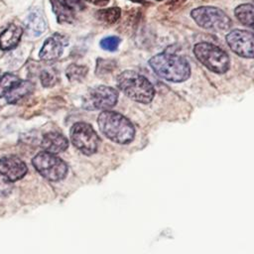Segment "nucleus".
<instances>
[{
  "label": "nucleus",
  "mask_w": 254,
  "mask_h": 254,
  "mask_svg": "<svg viewBox=\"0 0 254 254\" xmlns=\"http://www.w3.org/2000/svg\"><path fill=\"white\" fill-rule=\"evenodd\" d=\"M152 69L162 78L171 82H183L190 75V65L182 56L164 52L149 60Z\"/></svg>",
  "instance_id": "1"
},
{
  "label": "nucleus",
  "mask_w": 254,
  "mask_h": 254,
  "mask_svg": "<svg viewBox=\"0 0 254 254\" xmlns=\"http://www.w3.org/2000/svg\"><path fill=\"white\" fill-rule=\"evenodd\" d=\"M88 67L86 65H81L77 64H70L65 69V75L67 79L71 82L81 81L87 74Z\"/></svg>",
  "instance_id": "19"
},
{
  "label": "nucleus",
  "mask_w": 254,
  "mask_h": 254,
  "mask_svg": "<svg viewBox=\"0 0 254 254\" xmlns=\"http://www.w3.org/2000/svg\"><path fill=\"white\" fill-rule=\"evenodd\" d=\"M230 50L244 59H254V34L250 31L234 29L225 37Z\"/></svg>",
  "instance_id": "9"
},
{
  "label": "nucleus",
  "mask_w": 254,
  "mask_h": 254,
  "mask_svg": "<svg viewBox=\"0 0 254 254\" xmlns=\"http://www.w3.org/2000/svg\"><path fill=\"white\" fill-rule=\"evenodd\" d=\"M0 170L11 182L21 180L28 172L25 162L14 155L3 156L0 158Z\"/></svg>",
  "instance_id": "10"
},
{
  "label": "nucleus",
  "mask_w": 254,
  "mask_h": 254,
  "mask_svg": "<svg viewBox=\"0 0 254 254\" xmlns=\"http://www.w3.org/2000/svg\"><path fill=\"white\" fill-rule=\"evenodd\" d=\"M12 189H13V182H11L0 171V196H7L12 191Z\"/></svg>",
  "instance_id": "24"
},
{
  "label": "nucleus",
  "mask_w": 254,
  "mask_h": 254,
  "mask_svg": "<svg viewBox=\"0 0 254 254\" xmlns=\"http://www.w3.org/2000/svg\"><path fill=\"white\" fill-rule=\"evenodd\" d=\"M53 11L60 24H70L75 18V12L60 2L59 0H50Z\"/></svg>",
  "instance_id": "16"
},
{
  "label": "nucleus",
  "mask_w": 254,
  "mask_h": 254,
  "mask_svg": "<svg viewBox=\"0 0 254 254\" xmlns=\"http://www.w3.org/2000/svg\"><path fill=\"white\" fill-rule=\"evenodd\" d=\"M118 88L130 99L147 104L150 103L155 96V88L151 81L135 70H124L118 74Z\"/></svg>",
  "instance_id": "3"
},
{
  "label": "nucleus",
  "mask_w": 254,
  "mask_h": 254,
  "mask_svg": "<svg viewBox=\"0 0 254 254\" xmlns=\"http://www.w3.org/2000/svg\"><path fill=\"white\" fill-rule=\"evenodd\" d=\"M66 43L67 41L63 35L55 34L49 37L45 40L40 50V59L45 62H53L58 60L63 55L64 47L67 45Z\"/></svg>",
  "instance_id": "11"
},
{
  "label": "nucleus",
  "mask_w": 254,
  "mask_h": 254,
  "mask_svg": "<svg viewBox=\"0 0 254 254\" xmlns=\"http://www.w3.org/2000/svg\"><path fill=\"white\" fill-rule=\"evenodd\" d=\"M35 88V85L32 81L30 80H24V81H19L18 84H16L5 96L6 101L10 104L16 103L22 98L26 97L29 95Z\"/></svg>",
  "instance_id": "15"
},
{
  "label": "nucleus",
  "mask_w": 254,
  "mask_h": 254,
  "mask_svg": "<svg viewBox=\"0 0 254 254\" xmlns=\"http://www.w3.org/2000/svg\"><path fill=\"white\" fill-rule=\"evenodd\" d=\"M116 63L111 60H105V59H97L96 61V67H95V73L99 75H104L106 73L111 72L115 68Z\"/></svg>",
  "instance_id": "22"
},
{
  "label": "nucleus",
  "mask_w": 254,
  "mask_h": 254,
  "mask_svg": "<svg viewBox=\"0 0 254 254\" xmlns=\"http://www.w3.org/2000/svg\"><path fill=\"white\" fill-rule=\"evenodd\" d=\"M97 124L101 133L117 144H129L135 137L134 125L118 112L102 111L97 117Z\"/></svg>",
  "instance_id": "2"
},
{
  "label": "nucleus",
  "mask_w": 254,
  "mask_h": 254,
  "mask_svg": "<svg viewBox=\"0 0 254 254\" xmlns=\"http://www.w3.org/2000/svg\"><path fill=\"white\" fill-rule=\"evenodd\" d=\"M190 17L202 29L220 32L231 28L232 21L226 13L213 6H199L190 12Z\"/></svg>",
  "instance_id": "5"
},
{
  "label": "nucleus",
  "mask_w": 254,
  "mask_h": 254,
  "mask_svg": "<svg viewBox=\"0 0 254 254\" xmlns=\"http://www.w3.org/2000/svg\"><path fill=\"white\" fill-rule=\"evenodd\" d=\"M158 1H161V0H158Z\"/></svg>",
  "instance_id": "28"
},
{
  "label": "nucleus",
  "mask_w": 254,
  "mask_h": 254,
  "mask_svg": "<svg viewBox=\"0 0 254 254\" xmlns=\"http://www.w3.org/2000/svg\"><path fill=\"white\" fill-rule=\"evenodd\" d=\"M23 35V28L18 25L10 24L0 34V49L10 51L17 47Z\"/></svg>",
  "instance_id": "13"
},
{
  "label": "nucleus",
  "mask_w": 254,
  "mask_h": 254,
  "mask_svg": "<svg viewBox=\"0 0 254 254\" xmlns=\"http://www.w3.org/2000/svg\"><path fill=\"white\" fill-rule=\"evenodd\" d=\"M132 1H137V2H143V0H132Z\"/></svg>",
  "instance_id": "27"
},
{
  "label": "nucleus",
  "mask_w": 254,
  "mask_h": 254,
  "mask_svg": "<svg viewBox=\"0 0 254 254\" xmlns=\"http://www.w3.org/2000/svg\"><path fill=\"white\" fill-rule=\"evenodd\" d=\"M41 146L44 151L57 155L67 149L68 141L62 133L57 131H50L43 136Z\"/></svg>",
  "instance_id": "12"
},
{
  "label": "nucleus",
  "mask_w": 254,
  "mask_h": 254,
  "mask_svg": "<svg viewBox=\"0 0 254 254\" xmlns=\"http://www.w3.org/2000/svg\"><path fill=\"white\" fill-rule=\"evenodd\" d=\"M32 164L41 176L51 182L62 181L67 174L66 164L57 155L46 151L38 153L32 159Z\"/></svg>",
  "instance_id": "6"
},
{
  "label": "nucleus",
  "mask_w": 254,
  "mask_h": 254,
  "mask_svg": "<svg viewBox=\"0 0 254 254\" xmlns=\"http://www.w3.org/2000/svg\"><path fill=\"white\" fill-rule=\"evenodd\" d=\"M235 17L238 21L246 26L254 30V5L250 3H244L238 5L234 10Z\"/></svg>",
  "instance_id": "17"
},
{
  "label": "nucleus",
  "mask_w": 254,
  "mask_h": 254,
  "mask_svg": "<svg viewBox=\"0 0 254 254\" xmlns=\"http://www.w3.org/2000/svg\"><path fill=\"white\" fill-rule=\"evenodd\" d=\"M192 51L198 62L207 69L218 74L225 73L229 69V56L221 48L208 42H200L193 46Z\"/></svg>",
  "instance_id": "4"
},
{
  "label": "nucleus",
  "mask_w": 254,
  "mask_h": 254,
  "mask_svg": "<svg viewBox=\"0 0 254 254\" xmlns=\"http://www.w3.org/2000/svg\"><path fill=\"white\" fill-rule=\"evenodd\" d=\"M59 1L64 4L65 6H67L68 8H70L71 10H73L74 12L81 11L82 9H84V4L81 0H59Z\"/></svg>",
  "instance_id": "25"
},
{
  "label": "nucleus",
  "mask_w": 254,
  "mask_h": 254,
  "mask_svg": "<svg viewBox=\"0 0 254 254\" xmlns=\"http://www.w3.org/2000/svg\"><path fill=\"white\" fill-rule=\"evenodd\" d=\"M118 91L107 85L91 87L82 97V108L86 110H108L116 105Z\"/></svg>",
  "instance_id": "8"
},
{
  "label": "nucleus",
  "mask_w": 254,
  "mask_h": 254,
  "mask_svg": "<svg viewBox=\"0 0 254 254\" xmlns=\"http://www.w3.org/2000/svg\"><path fill=\"white\" fill-rule=\"evenodd\" d=\"M85 1L96 6H105L109 2V0H85Z\"/></svg>",
  "instance_id": "26"
},
{
  "label": "nucleus",
  "mask_w": 254,
  "mask_h": 254,
  "mask_svg": "<svg viewBox=\"0 0 254 254\" xmlns=\"http://www.w3.org/2000/svg\"><path fill=\"white\" fill-rule=\"evenodd\" d=\"M26 28L34 36H39L45 32L47 23L40 9L34 8L29 12L26 19Z\"/></svg>",
  "instance_id": "14"
},
{
  "label": "nucleus",
  "mask_w": 254,
  "mask_h": 254,
  "mask_svg": "<svg viewBox=\"0 0 254 254\" xmlns=\"http://www.w3.org/2000/svg\"><path fill=\"white\" fill-rule=\"evenodd\" d=\"M58 74L55 69L45 68L40 73V80L44 87H52L58 81Z\"/></svg>",
  "instance_id": "21"
},
{
  "label": "nucleus",
  "mask_w": 254,
  "mask_h": 254,
  "mask_svg": "<svg viewBox=\"0 0 254 254\" xmlns=\"http://www.w3.org/2000/svg\"><path fill=\"white\" fill-rule=\"evenodd\" d=\"M69 137L72 145L86 156L94 154L100 143L99 136L86 122L74 123L69 130Z\"/></svg>",
  "instance_id": "7"
},
{
  "label": "nucleus",
  "mask_w": 254,
  "mask_h": 254,
  "mask_svg": "<svg viewBox=\"0 0 254 254\" xmlns=\"http://www.w3.org/2000/svg\"><path fill=\"white\" fill-rule=\"evenodd\" d=\"M94 16L97 21L106 25H112L120 19L121 9L119 7H109L101 9L96 11Z\"/></svg>",
  "instance_id": "18"
},
{
  "label": "nucleus",
  "mask_w": 254,
  "mask_h": 254,
  "mask_svg": "<svg viewBox=\"0 0 254 254\" xmlns=\"http://www.w3.org/2000/svg\"><path fill=\"white\" fill-rule=\"evenodd\" d=\"M20 81L19 77L13 73H4L0 77V98L7 95V93Z\"/></svg>",
  "instance_id": "20"
},
{
  "label": "nucleus",
  "mask_w": 254,
  "mask_h": 254,
  "mask_svg": "<svg viewBox=\"0 0 254 254\" xmlns=\"http://www.w3.org/2000/svg\"><path fill=\"white\" fill-rule=\"evenodd\" d=\"M121 43V39L117 36H108L100 40L99 46L107 52H115Z\"/></svg>",
  "instance_id": "23"
}]
</instances>
